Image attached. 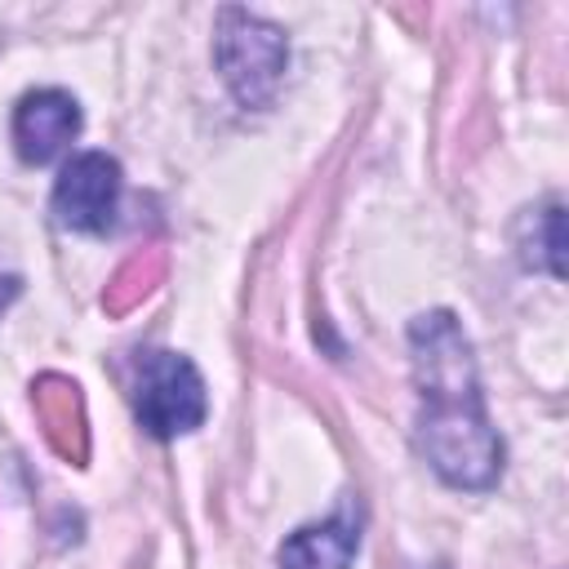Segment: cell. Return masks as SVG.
Segmentation results:
<instances>
[{
    "label": "cell",
    "instance_id": "obj_2",
    "mask_svg": "<svg viewBox=\"0 0 569 569\" xmlns=\"http://www.w3.org/2000/svg\"><path fill=\"white\" fill-rule=\"evenodd\" d=\"M284 31L271 27L258 13L244 9H222L218 13V36H213V62L236 93L240 107H267L276 98V84L284 76Z\"/></svg>",
    "mask_w": 569,
    "mask_h": 569
},
{
    "label": "cell",
    "instance_id": "obj_5",
    "mask_svg": "<svg viewBox=\"0 0 569 569\" xmlns=\"http://www.w3.org/2000/svg\"><path fill=\"white\" fill-rule=\"evenodd\" d=\"M80 133V102L67 89H31L13 107V147L27 164H44L62 156V147Z\"/></svg>",
    "mask_w": 569,
    "mask_h": 569
},
{
    "label": "cell",
    "instance_id": "obj_1",
    "mask_svg": "<svg viewBox=\"0 0 569 569\" xmlns=\"http://www.w3.org/2000/svg\"><path fill=\"white\" fill-rule=\"evenodd\" d=\"M418 382V449L453 489H489L502 476V440L489 427L476 360L449 311H422L409 325Z\"/></svg>",
    "mask_w": 569,
    "mask_h": 569
},
{
    "label": "cell",
    "instance_id": "obj_7",
    "mask_svg": "<svg viewBox=\"0 0 569 569\" xmlns=\"http://www.w3.org/2000/svg\"><path fill=\"white\" fill-rule=\"evenodd\" d=\"M18 289H22V280H18L13 271H0V311H4V307L18 298Z\"/></svg>",
    "mask_w": 569,
    "mask_h": 569
},
{
    "label": "cell",
    "instance_id": "obj_3",
    "mask_svg": "<svg viewBox=\"0 0 569 569\" xmlns=\"http://www.w3.org/2000/svg\"><path fill=\"white\" fill-rule=\"evenodd\" d=\"M204 378L178 351H147L133 378V413L156 440L187 436L204 422Z\"/></svg>",
    "mask_w": 569,
    "mask_h": 569
},
{
    "label": "cell",
    "instance_id": "obj_4",
    "mask_svg": "<svg viewBox=\"0 0 569 569\" xmlns=\"http://www.w3.org/2000/svg\"><path fill=\"white\" fill-rule=\"evenodd\" d=\"M120 204V164L107 151H80L53 182V218L71 231H107Z\"/></svg>",
    "mask_w": 569,
    "mask_h": 569
},
{
    "label": "cell",
    "instance_id": "obj_6",
    "mask_svg": "<svg viewBox=\"0 0 569 569\" xmlns=\"http://www.w3.org/2000/svg\"><path fill=\"white\" fill-rule=\"evenodd\" d=\"M360 529L351 516H329L320 525H307L284 538L280 569H347L356 560Z\"/></svg>",
    "mask_w": 569,
    "mask_h": 569
}]
</instances>
